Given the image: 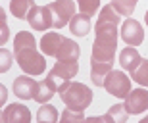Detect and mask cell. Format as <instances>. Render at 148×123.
<instances>
[{"mask_svg":"<svg viewBox=\"0 0 148 123\" xmlns=\"http://www.w3.org/2000/svg\"><path fill=\"white\" fill-rule=\"evenodd\" d=\"M121 21V16L115 12L112 4L104 6L98 16V21L94 25V39L92 44V58L94 62H110L114 64L115 50H117V25Z\"/></svg>","mask_w":148,"mask_h":123,"instance_id":"6da1fadb","label":"cell"},{"mask_svg":"<svg viewBox=\"0 0 148 123\" xmlns=\"http://www.w3.org/2000/svg\"><path fill=\"white\" fill-rule=\"evenodd\" d=\"M60 98L67 108L77 110V112H85L92 102V90L83 83H69L60 92Z\"/></svg>","mask_w":148,"mask_h":123,"instance_id":"7a4b0ae2","label":"cell"},{"mask_svg":"<svg viewBox=\"0 0 148 123\" xmlns=\"http://www.w3.org/2000/svg\"><path fill=\"white\" fill-rule=\"evenodd\" d=\"M14 56L21 71L27 75H40L46 69V60L37 52V44H29L19 50H14Z\"/></svg>","mask_w":148,"mask_h":123,"instance_id":"3957f363","label":"cell"},{"mask_svg":"<svg viewBox=\"0 0 148 123\" xmlns=\"http://www.w3.org/2000/svg\"><path fill=\"white\" fill-rule=\"evenodd\" d=\"M79 71V62H56L52 71L48 73V81L56 89V92H62L71 83V77H75Z\"/></svg>","mask_w":148,"mask_h":123,"instance_id":"277c9868","label":"cell"},{"mask_svg":"<svg viewBox=\"0 0 148 123\" xmlns=\"http://www.w3.org/2000/svg\"><path fill=\"white\" fill-rule=\"evenodd\" d=\"M104 89L108 94L115 96V98H125L127 92L131 90V79L127 77L123 71L112 69L104 81Z\"/></svg>","mask_w":148,"mask_h":123,"instance_id":"5b68a950","label":"cell"},{"mask_svg":"<svg viewBox=\"0 0 148 123\" xmlns=\"http://www.w3.org/2000/svg\"><path fill=\"white\" fill-rule=\"evenodd\" d=\"M50 12H52V19H54V27L62 29L71 21V17L75 16L77 4L73 0H54L48 4Z\"/></svg>","mask_w":148,"mask_h":123,"instance_id":"8992f818","label":"cell"},{"mask_svg":"<svg viewBox=\"0 0 148 123\" xmlns=\"http://www.w3.org/2000/svg\"><path fill=\"white\" fill-rule=\"evenodd\" d=\"M29 25L35 31H48L50 27H54V19H52V12H50L48 4L46 6H35L27 16Z\"/></svg>","mask_w":148,"mask_h":123,"instance_id":"52a82bcc","label":"cell"},{"mask_svg":"<svg viewBox=\"0 0 148 123\" xmlns=\"http://www.w3.org/2000/svg\"><path fill=\"white\" fill-rule=\"evenodd\" d=\"M125 110L129 115H138L148 110V90L146 89H133L125 96Z\"/></svg>","mask_w":148,"mask_h":123,"instance_id":"ba28073f","label":"cell"},{"mask_svg":"<svg viewBox=\"0 0 148 123\" xmlns=\"http://www.w3.org/2000/svg\"><path fill=\"white\" fill-rule=\"evenodd\" d=\"M121 39H123V42L129 44V46L143 44V40H144L143 25H140L137 19H125L123 25H121Z\"/></svg>","mask_w":148,"mask_h":123,"instance_id":"9c48e42d","label":"cell"},{"mask_svg":"<svg viewBox=\"0 0 148 123\" xmlns=\"http://www.w3.org/2000/svg\"><path fill=\"white\" fill-rule=\"evenodd\" d=\"M38 83L31 77H25V75H19L14 81V94L21 100H33L35 92H37Z\"/></svg>","mask_w":148,"mask_h":123,"instance_id":"30bf717a","label":"cell"},{"mask_svg":"<svg viewBox=\"0 0 148 123\" xmlns=\"http://www.w3.org/2000/svg\"><path fill=\"white\" fill-rule=\"evenodd\" d=\"M2 121L4 123H29L31 121V112L23 104H10L2 112Z\"/></svg>","mask_w":148,"mask_h":123,"instance_id":"8fae6325","label":"cell"},{"mask_svg":"<svg viewBox=\"0 0 148 123\" xmlns=\"http://www.w3.org/2000/svg\"><path fill=\"white\" fill-rule=\"evenodd\" d=\"M64 40H66V37L64 35H60V33H46L40 39V50L46 54V56H54L56 58V54H58V50L62 48V44H64Z\"/></svg>","mask_w":148,"mask_h":123,"instance_id":"7c38bea8","label":"cell"},{"mask_svg":"<svg viewBox=\"0 0 148 123\" xmlns=\"http://www.w3.org/2000/svg\"><path fill=\"white\" fill-rule=\"evenodd\" d=\"M79 56H81L79 44H77L75 40H71V39L66 37L62 48L58 50V54H56V60L58 62H79Z\"/></svg>","mask_w":148,"mask_h":123,"instance_id":"4fadbf2b","label":"cell"},{"mask_svg":"<svg viewBox=\"0 0 148 123\" xmlns=\"http://www.w3.org/2000/svg\"><path fill=\"white\" fill-rule=\"evenodd\" d=\"M114 64H110V62H94L90 60V81H92L96 87H102L106 81V77H108V73L114 69Z\"/></svg>","mask_w":148,"mask_h":123,"instance_id":"5bb4252c","label":"cell"},{"mask_svg":"<svg viewBox=\"0 0 148 123\" xmlns=\"http://www.w3.org/2000/svg\"><path fill=\"white\" fill-rule=\"evenodd\" d=\"M140 60H143V58H140V54H138V50L135 46H127V48H123V50L119 52V64H121V67L129 73L138 66Z\"/></svg>","mask_w":148,"mask_h":123,"instance_id":"9a60e30c","label":"cell"},{"mask_svg":"<svg viewBox=\"0 0 148 123\" xmlns=\"http://www.w3.org/2000/svg\"><path fill=\"white\" fill-rule=\"evenodd\" d=\"M69 29L75 37H87V33L90 31V16L87 14H75L69 21Z\"/></svg>","mask_w":148,"mask_h":123,"instance_id":"2e32d148","label":"cell"},{"mask_svg":"<svg viewBox=\"0 0 148 123\" xmlns=\"http://www.w3.org/2000/svg\"><path fill=\"white\" fill-rule=\"evenodd\" d=\"M35 0H12L10 2V12L12 16H16L17 19H27L29 12L35 8Z\"/></svg>","mask_w":148,"mask_h":123,"instance_id":"e0dca14e","label":"cell"},{"mask_svg":"<svg viewBox=\"0 0 148 123\" xmlns=\"http://www.w3.org/2000/svg\"><path fill=\"white\" fill-rule=\"evenodd\" d=\"M106 123H125L129 113H127L125 106L123 104H114L112 108H108V113L102 115Z\"/></svg>","mask_w":148,"mask_h":123,"instance_id":"ac0fdd59","label":"cell"},{"mask_svg":"<svg viewBox=\"0 0 148 123\" xmlns=\"http://www.w3.org/2000/svg\"><path fill=\"white\" fill-rule=\"evenodd\" d=\"M54 92H56V89L52 87V83H50L48 79H44V81H40V83H38L33 100H37L38 104H46V102L54 96Z\"/></svg>","mask_w":148,"mask_h":123,"instance_id":"d6986e66","label":"cell"},{"mask_svg":"<svg viewBox=\"0 0 148 123\" xmlns=\"http://www.w3.org/2000/svg\"><path fill=\"white\" fill-rule=\"evenodd\" d=\"M131 77L140 87H148V58H143L138 62V66L131 71Z\"/></svg>","mask_w":148,"mask_h":123,"instance_id":"ffe728a7","label":"cell"},{"mask_svg":"<svg viewBox=\"0 0 148 123\" xmlns=\"http://www.w3.org/2000/svg\"><path fill=\"white\" fill-rule=\"evenodd\" d=\"M138 0H112V6L119 16H133Z\"/></svg>","mask_w":148,"mask_h":123,"instance_id":"44dd1931","label":"cell"},{"mask_svg":"<svg viewBox=\"0 0 148 123\" xmlns=\"http://www.w3.org/2000/svg\"><path fill=\"white\" fill-rule=\"evenodd\" d=\"M37 119L42 123H54L58 119V112H56L54 106H50V104H42V106L38 108V113H37Z\"/></svg>","mask_w":148,"mask_h":123,"instance_id":"7402d4cb","label":"cell"},{"mask_svg":"<svg viewBox=\"0 0 148 123\" xmlns=\"http://www.w3.org/2000/svg\"><path fill=\"white\" fill-rule=\"evenodd\" d=\"M77 6H79L81 14L94 16V14L100 10V0H77Z\"/></svg>","mask_w":148,"mask_h":123,"instance_id":"603a6c76","label":"cell"},{"mask_svg":"<svg viewBox=\"0 0 148 123\" xmlns=\"http://www.w3.org/2000/svg\"><path fill=\"white\" fill-rule=\"evenodd\" d=\"M62 121H85V113L83 112H77V110H71L67 108L66 112L62 113Z\"/></svg>","mask_w":148,"mask_h":123,"instance_id":"cb8c5ba5","label":"cell"},{"mask_svg":"<svg viewBox=\"0 0 148 123\" xmlns=\"http://www.w3.org/2000/svg\"><path fill=\"white\" fill-rule=\"evenodd\" d=\"M14 58H16L14 54H10L6 48H2V67H0V69H2V71H8V69L12 67V62H14Z\"/></svg>","mask_w":148,"mask_h":123,"instance_id":"d4e9b609","label":"cell"},{"mask_svg":"<svg viewBox=\"0 0 148 123\" xmlns=\"http://www.w3.org/2000/svg\"><path fill=\"white\" fill-rule=\"evenodd\" d=\"M0 27H2V37H0V42H2V44H6V42H8V25H6L4 10H0Z\"/></svg>","mask_w":148,"mask_h":123,"instance_id":"484cf974","label":"cell"},{"mask_svg":"<svg viewBox=\"0 0 148 123\" xmlns=\"http://www.w3.org/2000/svg\"><path fill=\"white\" fill-rule=\"evenodd\" d=\"M144 19H146V25H148V10H146V14H144Z\"/></svg>","mask_w":148,"mask_h":123,"instance_id":"4316f807","label":"cell"},{"mask_svg":"<svg viewBox=\"0 0 148 123\" xmlns=\"http://www.w3.org/2000/svg\"><path fill=\"white\" fill-rule=\"evenodd\" d=\"M143 123H148V115H146V118H144V119H143Z\"/></svg>","mask_w":148,"mask_h":123,"instance_id":"83f0119b","label":"cell"}]
</instances>
